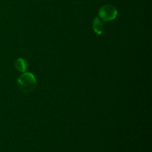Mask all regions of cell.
Listing matches in <instances>:
<instances>
[{
	"label": "cell",
	"mask_w": 152,
	"mask_h": 152,
	"mask_svg": "<svg viewBox=\"0 0 152 152\" xmlns=\"http://www.w3.org/2000/svg\"><path fill=\"white\" fill-rule=\"evenodd\" d=\"M19 88L24 93H30L35 90L37 80L35 76L30 72H24L17 80Z\"/></svg>",
	"instance_id": "cell-1"
},
{
	"label": "cell",
	"mask_w": 152,
	"mask_h": 152,
	"mask_svg": "<svg viewBox=\"0 0 152 152\" xmlns=\"http://www.w3.org/2000/svg\"><path fill=\"white\" fill-rule=\"evenodd\" d=\"M98 15L99 19H102L105 22H109L117 18L118 10L112 4H105L99 9Z\"/></svg>",
	"instance_id": "cell-2"
},
{
	"label": "cell",
	"mask_w": 152,
	"mask_h": 152,
	"mask_svg": "<svg viewBox=\"0 0 152 152\" xmlns=\"http://www.w3.org/2000/svg\"><path fill=\"white\" fill-rule=\"evenodd\" d=\"M93 29L97 35H101L104 32L105 25L103 22L99 17H95L93 21Z\"/></svg>",
	"instance_id": "cell-3"
},
{
	"label": "cell",
	"mask_w": 152,
	"mask_h": 152,
	"mask_svg": "<svg viewBox=\"0 0 152 152\" xmlns=\"http://www.w3.org/2000/svg\"><path fill=\"white\" fill-rule=\"evenodd\" d=\"M15 68L18 71L21 73H24L26 71L28 68V62L23 58H19L15 62Z\"/></svg>",
	"instance_id": "cell-4"
}]
</instances>
